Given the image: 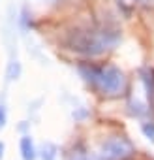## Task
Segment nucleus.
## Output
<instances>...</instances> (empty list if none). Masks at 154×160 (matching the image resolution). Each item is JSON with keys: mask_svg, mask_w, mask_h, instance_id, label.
I'll return each mask as SVG.
<instances>
[{"mask_svg": "<svg viewBox=\"0 0 154 160\" xmlns=\"http://www.w3.org/2000/svg\"><path fill=\"white\" fill-rule=\"evenodd\" d=\"M6 122H8V111L4 106H0V130L6 126Z\"/></svg>", "mask_w": 154, "mask_h": 160, "instance_id": "12", "label": "nucleus"}, {"mask_svg": "<svg viewBox=\"0 0 154 160\" xmlns=\"http://www.w3.org/2000/svg\"><path fill=\"white\" fill-rule=\"evenodd\" d=\"M21 62L19 60H12L8 62V68H6V81H15L21 75Z\"/></svg>", "mask_w": 154, "mask_h": 160, "instance_id": "6", "label": "nucleus"}, {"mask_svg": "<svg viewBox=\"0 0 154 160\" xmlns=\"http://www.w3.org/2000/svg\"><path fill=\"white\" fill-rule=\"evenodd\" d=\"M19 151H21L23 160H36L38 158V151H36V145H34L30 136H23L19 139Z\"/></svg>", "mask_w": 154, "mask_h": 160, "instance_id": "4", "label": "nucleus"}, {"mask_svg": "<svg viewBox=\"0 0 154 160\" xmlns=\"http://www.w3.org/2000/svg\"><path fill=\"white\" fill-rule=\"evenodd\" d=\"M132 154H133V145L126 138L105 139L96 152L98 160H126Z\"/></svg>", "mask_w": 154, "mask_h": 160, "instance_id": "2", "label": "nucleus"}, {"mask_svg": "<svg viewBox=\"0 0 154 160\" xmlns=\"http://www.w3.org/2000/svg\"><path fill=\"white\" fill-rule=\"evenodd\" d=\"M4 149H6V145L0 141V160H2V156H4Z\"/></svg>", "mask_w": 154, "mask_h": 160, "instance_id": "14", "label": "nucleus"}, {"mask_svg": "<svg viewBox=\"0 0 154 160\" xmlns=\"http://www.w3.org/2000/svg\"><path fill=\"white\" fill-rule=\"evenodd\" d=\"M141 75V81H143V87L147 91V98H148V104L150 108L154 109V73L150 70H141L139 72Z\"/></svg>", "mask_w": 154, "mask_h": 160, "instance_id": "5", "label": "nucleus"}, {"mask_svg": "<svg viewBox=\"0 0 154 160\" xmlns=\"http://www.w3.org/2000/svg\"><path fill=\"white\" fill-rule=\"evenodd\" d=\"M120 42V30L113 27H79L70 30L62 43L66 49L85 57H98Z\"/></svg>", "mask_w": 154, "mask_h": 160, "instance_id": "1", "label": "nucleus"}, {"mask_svg": "<svg viewBox=\"0 0 154 160\" xmlns=\"http://www.w3.org/2000/svg\"><path fill=\"white\" fill-rule=\"evenodd\" d=\"M71 160H98L96 154H89V152H75L71 156Z\"/></svg>", "mask_w": 154, "mask_h": 160, "instance_id": "11", "label": "nucleus"}, {"mask_svg": "<svg viewBox=\"0 0 154 160\" xmlns=\"http://www.w3.org/2000/svg\"><path fill=\"white\" fill-rule=\"evenodd\" d=\"M30 27H32V17L28 15L26 10H23V13H21V28L23 30H28Z\"/></svg>", "mask_w": 154, "mask_h": 160, "instance_id": "10", "label": "nucleus"}, {"mask_svg": "<svg viewBox=\"0 0 154 160\" xmlns=\"http://www.w3.org/2000/svg\"><path fill=\"white\" fill-rule=\"evenodd\" d=\"M141 132H143V136H145L148 141L154 143V122H152V121L143 122V124H141Z\"/></svg>", "mask_w": 154, "mask_h": 160, "instance_id": "9", "label": "nucleus"}, {"mask_svg": "<svg viewBox=\"0 0 154 160\" xmlns=\"http://www.w3.org/2000/svg\"><path fill=\"white\" fill-rule=\"evenodd\" d=\"M137 4H141V6H145V8H152L154 10V0H135Z\"/></svg>", "mask_w": 154, "mask_h": 160, "instance_id": "13", "label": "nucleus"}, {"mask_svg": "<svg viewBox=\"0 0 154 160\" xmlns=\"http://www.w3.org/2000/svg\"><path fill=\"white\" fill-rule=\"evenodd\" d=\"M40 156L41 160H55L56 158V145L55 143H43L41 145V151H40Z\"/></svg>", "mask_w": 154, "mask_h": 160, "instance_id": "7", "label": "nucleus"}, {"mask_svg": "<svg viewBox=\"0 0 154 160\" xmlns=\"http://www.w3.org/2000/svg\"><path fill=\"white\" fill-rule=\"evenodd\" d=\"M147 111H148V108H145L139 100H132V102H130V113H132V115H135V117H143Z\"/></svg>", "mask_w": 154, "mask_h": 160, "instance_id": "8", "label": "nucleus"}, {"mask_svg": "<svg viewBox=\"0 0 154 160\" xmlns=\"http://www.w3.org/2000/svg\"><path fill=\"white\" fill-rule=\"evenodd\" d=\"M124 83H126L124 73L117 66H107V68H102V72H100L96 89H100L103 94L115 96L124 89Z\"/></svg>", "mask_w": 154, "mask_h": 160, "instance_id": "3", "label": "nucleus"}]
</instances>
